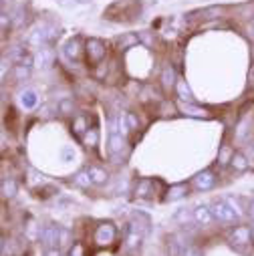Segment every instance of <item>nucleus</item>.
<instances>
[{
	"mask_svg": "<svg viewBox=\"0 0 254 256\" xmlns=\"http://www.w3.org/2000/svg\"><path fill=\"white\" fill-rule=\"evenodd\" d=\"M93 256H117V254H113L111 250H107V248H101L99 252H95Z\"/></svg>",
	"mask_w": 254,
	"mask_h": 256,
	"instance_id": "31",
	"label": "nucleus"
},
{
	"mask_svg": "<svg viewBox=\"0 0 254 256\" xmlns=\"http://www.w3.org/2000/svg\"><path fill=\"white\" fill-rule=\"evenodd\" d=\"M99 142V132H97V127H91V130H87V136H85V144L95 148Z\"/></svg>",
	"mask_w": 254,
	"mask_h": 256,
	"instance_id": "22",
	"label": "nucleus"
},
{
	"mask_svg": "<svg viewBox=\"0 0 254 256\" xmlns=\"http://www.w3.org/2000/svg\"><path fill=\"white\" fill-rule=\"evenodd\" d=\"M210 210H212V214H214V220H218V222H222V224H232V222L238 218L236 212L228 206L226 200H218V202H214V204L210 206Z\"/></svg>",
	"mask_w": 254,
	"mask_h": 256,
	"instance_id": "3",
	"label": "nucleus"
},
{
	"mask_svg": "<svg viewBox=\"0 0 254 256\" xmlns=\"http://www.w3.org/2000/svg\"><path fill=\"white\" fill-rule=\"evenodd\" d=\"M28 73H30V69H28V65H16V69H14V75H16V79H26L28 77Z\"/></svg>",
	"mask_w": 254,
	"mask_h": 256,
	"instance_id": "25",
	"label": "nucleus"
},
{
	"mask_svg": "<svg viewBox=\"0 0 254 256\" xmlns=\"http://www.w3.org/2000/svg\"><path fill=\"white\" fill-rule=\"evenodd\" d=\"M232 168L236 170V172H244L246 168H248V160H246V156L244 154H240V152H236L234 156H232Z\"/></svg>",
	"mask_w": 254,
	"mask_h": 256,
	"instance_id": "16",
	"label": "nucleus"
},
{
	"mask_svg": "<svg viewBox=\"0 0 254 256\" xmlns=\"http://www.w3.org/2000/svg\"><path fill=\"white\" fill-rule=\"evenodd\" d=\"M58 2H60V4H77V2H79V4H85L87 0H58Z\"/></svg>",
	"mask_w": 254,
	"mask_h": 256,
	"instance_id": "32",
	"label": "nucleus"
},
{
	"mask_svg": "<svg viewBox=\"0 0 254 256\" xmlns=\"http://www.w3.org/2000/svg\"><path fill=\"white\" fill-rule=\"evenodd\" d=\"M65 56L69 58V60H79L81 58V52H83V48H81V38L79 36H75V38H71V40H67V44H65Z\"/></svg>",
	"mask_w": 254,
	"mask_h": 256,
	"instance_id": "8",
	"label": "nucleus"
},
{
	"mask_svg": "<svg viewBox=\"0 0 254 256\" xmlns=\"http://www.w3.org/2000/svg\"><path fill=\"white\" fill-rule=\"evenodd\" d=\"M248 36H250V38H254V22H250V24H248Z\"/></svg>",
	"mask_w": 254,
	"mask_h": 256,
	"instance_id": "36",
	"label": "nucleus"
},
{
	"mask_svg": "<svg viewBox=\"0 0 254 256\" xmlns=\"http://www.w3.org/2000/svg\"><path fill=\"white\" fill-rule=\"evenodd\" d=\"M194 220L198 224H202V226H210L214 222V214H212V210L208 206H198L194 210Z\"/></svg>",
	"mask_w": 254,
	"mask_h": 256,
	"instance_id": "10",
	"label": "nucleus"
},
{
	"mask_svg": "<svg viewBox=\"0 0 254 256\" xmlns=\"http://www.w3.org/2000/svg\"><path fill=\"white\" fill-rule=\"evenodd\" d=\"M117 238V228L113 222H101L93 230V244L99 248H109Z\"/></svg>",
	"mask_w": 254,
	"mask_h": 256,
	"instance_id": "1",
	"label": "nucleus"
},
{
	"mask_svg": "<svg viewBox=\"0 0 254 256\" xmlns=\"http://www.w3.org/2000/svg\"><path fill=\"white\" fill-rule=\"evenodd\" d=\"M248 214H250V218H252V222H254V202H250V206H248Z\"/></svg>",
	"mask_w": 254,
	"mask_h": 256,
	"instance_id": "35",
	"label": "nucleus"
},
{
	"mask_svg": "<svg viewBox=\"0 0 254 256\" xmlns=\"http://www.w3.org/2000/svg\"><path fill=\"white\" fill-rule=\"evenodd\" d=\"M123 148H125V136L119 134L117 130H111V134H109V152L111 154H121Z\"/></svg>",
	"mask_w": 254,
	"mask_h": 256,
	"instance_id": "9",
	"label": "nucleus"
},
{
	"mask_svg": "<svg viewBox=\"0 0 254 256\" xmlns=\"http://www.w3.org/2000/svg\"><path fill=\"white\" fill-rule=\"evenodd\" d=\"M2 194L6 196V198H12L14 194H16V184H14V180H4L2 182Z\"/></svg>",
	"mask_w": 254,
	"mask_h": 256,
	"instance_id": "21",
	"label": "nucleus"
},
{
	"mask_svg": "<svg viewBox=\"0 0 254 256\" xmlns=\"http://www.w3.org/2000/svg\"><path fill=\"white\" fill-rule=\"evenodd\" d=\"M52 58H54L52 48H48V46H38V50H36L32 62H34V67H38V69H46V67H50Z\"/></svg>",
	"mask_w": 254,
	"mask_h": 256,
	"instance_id": "7",
	"label": "nucleus"
},
{
	"mask_svg": "<svg viewBox=\"0 0 254 256\" xmlns=\"http://www.w3.org/2000/svg\"><path fill=\"white\" fill-rule=\"evenodd\" d=\"M250 240H252V230H250V226H236V228L232 230V234H230L232 246H246V244H250Z\"/></svg>",
	"mask_w": 254,
	"mask_h": 256,
	"instance_id": "5",
	"label": "nucleus"
},
{
	"mask_svg": "<svg viewBox=\"0 0 254 256\" xmlns=\"http://www.w3.org/2000/svg\"><path fill=\"white\" fill-rule=\"evenodd\" d=\"M40 240H42L44 248H56V244L60 242V228L58 226H44L40 230Z\"/></svg>",
	"mask_w": 254,
	"mask_h": 256,
	"instance_id": "4",
	"label": "nucleus"
},
{
	"mask_svg": "<svg viewBox=\"0 0 254 256\" xmlns=\"http://www.w3.org/2000/svg\"><path fill=\"white\" fill-rule=\"evenodd\" d=\"M160 81H162L164 89H166V91H170L174 85H178V83H176V81H178V79H176V71H174L170 65H166V67H164V71H162Z\"/></svg>",
	"mask_w": 254,
	"mask_h": 256,
	"instance_id": "12",
	"label": "nucleus"
},
{
	"mask_svg": "<svg viewBox=\"0 0 254 256\" xmlns=\"http://www.w3.org/2000/svg\"><path fill=\"white\" fill-rule=\"evenodd\" d=\"M18 101H20L22 109H34L36 103H38V95H36V91H32V89H24V91L20 93Z\"/></svg>",
	"mask_w": 254,
	"mask_h": 256,
	"instance_id": "11",
	"label": "nucleus"
},
{
	"mask_svg": "<svg viewBox=\"0 0 254 256\" xmlns=\"http://www.w3.org/2000/svg\"><path fill=\"white\" fill-rule=\"evenodd\" d=\"M87 172H89V176H91L93 184H103V182L107 180V172H105V170H101V168H95V166H91Z\"/></svg>",
	"mask_w": 254,
	"mask_h": 256,
	"instance_id": "17",
	"label": "nucleus"
},
{
	"mask_svg": "<svg viewBox=\"0 0 254 256\" xmlns=\"http://www.w3.org/2000/svg\"><path fill=\"white\" fill-rule=\"evenodd\" d=\"M71 109H73V103H71V101H62V103H60V111L65 113V115H69Z\"/></svg>",
	"mask_w": 254,
	"mask_h": 256,
	"instance_id": "30",
	"label": "nucleus"
},
{
	"mask_svg": "<svg viewBox=\"0 0 254 256\" xmlns=\"http://www.w3.org/2000/svg\"><path fill=\"white\" fill-rule=\"evenodd\" d=\"M186 194H188V186H186V184H176V186H172L170 192H168V200L174 202V200L184 198Z\"/></svg>",
	"mask_w": 254,
	"mask_h": 256,
	"instance_id": "15",
	"label": "nucleus"
},
{
	"mask_svg": "<svg viewBox=\"0 0 254 256\" xmlns=\"http://www.w3.org/2000/svg\"><path fill=\"white\" fill-rule=\"evenodd\" d=\"M73 130H75V134L81 138L83 136V132H87L89 127H87V119L85 117H77L75 119V123H73Z\"/></svg>",
	"mask_w": 254,
	"mask_h": 256,
	"instance_id": "23",
	"label": "nucleus"
},
{
	"mask_svg": "<svg viewBox=\"0 0 254 256\" xmlns=\"http://www.w3.org/2000/svg\"><path fill=\"white\" fill-rule=\"evenodd\" d=\"M85 52H87V60L91 62L93 67H97V65H101V62H103V58L107 54V48H105V42L101 38H95L93 36V38H87Z\"/></svg>",
	"mask_w": 254,
	"mask_h": 256,
	"instance_id": "2",
	"label": "nucleus"
},
{
	"mask_svg": "<svg viewBox=\"0 0 254 256\" xmlns=\"http://www.w3.org/2000/svg\"><path fill=\"white\" fill-rule=\"evenodd\" d=\"M2 2H6V0H2Z\"/></svg>",
	"mask_w": 254,
	"mask_h": 256,
	"instance_id": "38",
	"label": "nucleus"
},
{
	"mask_svg": "<svg viewBox=\"0 0 254 256\" xmlns=\"http://www.w3.org/2000/svg\"><path fill=\"white\" fill-rule=\"evenodd\" d=\"M250 230H252V240H254V222H252V226H250Z\"/></svg>",
	"mask_w": 254,
	"mask_h": 256,
	"instance_id": "37",
	"label": "nucleus"
},
{
	"mask_svg": "<svg viewBox=\"0 0 254 256\" xmlns=\"http://www.w3.org/2000/svg\"><path fill=\"white\" fill-rule=\"evenodd\" d=\"M69 256H71V254H69Z\"/></svg>",
	"mask_w": 254,
	"mask_h": 256,
	"instance_id": "39",
	"label": "nucleus"
},
{
	"mask_svg": "<svg viewBox=\"0 0 254 256\" xmlns=\"http://www.w3.org/2000/svg\"><path fill=\"white\" fill-rule=\"evenodd\" d=\"M150 194H154V182L152 180H140L136 186V196L138 198H148Z\"/></svg>",
	"mask_w": 254,
	"mask_h": 256,
	"instance_id": "14",
	"label": "nucleus"
},
{
	"mask_svg": "<svg viewBox=\"0 0 254 256\" xmlns=\"http://www.w3.org/2000/svg\"><path fill=\"white\" fill-rule=\"evenodd\" d=\"M182 111H184V115H190V117H208L206 109H198V107H192V105H184Z\"/></svg>",
	"mask_w": 254,
	"mask_h": 256,
	"instance_id": "18",
	"label": "nucleus"
},
{
	"mask_svg": "<svg viewBox=\"0 0 254 256\" xmlns=\"http://www.w3.org/2000/svg\"><path fill=\"white\" fill-rule=\"evenodd\" d=\"M178 95L182 101H192V91H190V87L186 85V81H178Z\"/></svg>",
	"mask_w": 254,
	"mask_h": 256,
	"instance_id": "19",
	"label": "nucleus"
},
{
	"mask_svg": "<svg viewBox=\"0 0 254 256\" xmlns=\"http://www.w3.org/2000/svg\"><path fill=\"white\" fill-rule=\"evenodd\" d=\"M127 127H130V130H138V117L134 115V113H127Z\"/></svg>",
	"mask_w": 254,
	"mask_h": 256,
	"instance_id": "29",
	"label": "nucleus"
},
{
	"mask_svg": "<svg viewBox=\"0 0 254 256\" xmlns=\"http://www.w3.org/2000/svg\"><path fill=\"white\" fill-rule=\"evenodd\" d=\"M184 256H202V248H198V246H188L186 252H184Z\"/></svg>",
	"mask_w": 254,
	"mask_h": 256,
	"instance_id": "28",
	"label": "nucleus"
},
{
	"mask_svg": "<svg viewBox=\"0 0 254 256\" xmlns=\"http://www.w3.org/2000/svg\"><path fill=\"white\" fill-rule=\"evenodd\" d=\"M232 156H234L232 148L224 146V148L220 150V154H218V162H220V166H226V164H230V162H232Z\"/></svg>",
	"mask_w": 254,
	"mask_h": 256,
	"instance_id": "20",
	"label": "nucleus"
},
{
	"mask_svg": "<svg viewBox=\"0 0 254 256\" xmlns=\"http://www.w3.org/2000/svg\"><path fill=\"white\" fill-rule=\"evenodd\" d=\"M194 186H196V190H202V192H206V190H212L214 186H216V176H214V172H210V170H204V172H200L194 180Z\"/></svg>",
	"mask_w": 254,
	"mask_h": 256,
	"instance_id": "6",
	"label": "nucleus"
},
{
	"mask_svg": "<svg viewBox=\"0 0 254 256\" xmlns=\"http://www.w3.org/2000/svg\"><path fill=\"white\" fill-rule=\"evenodd\" d=\"M44 256H60V252L56 248H46L44 250Z\"/></svg>",
	"mask_w": 254,
	"mask_h": 256,
	"instance_id": "33",
	"label": "nucleus"
},
{
	"mask_svg": "<svg viewBox=\"0 0 254 256\" xmlns=\"http://www.w3.org/2000/svg\"><path fill=\"white\" fill-rule=\"evenodd\" d=\"M226 202H228V206L236 212V216H242V214H244L242 208H240V202H238V200H234V198H226Z\"/></svg>",
	"mask_w": 254,
	"mask_h": 256,
	"instance_id": "26",
	"label": "nucleus"
},
{
	"mask_svg": "<svg viewBox=\"0 0 254 256\" xmlns=\"http://www.w3.org/2000/svg\"><path fill=\"white\" fill-rule=\"evenodd\" d=\"M71 256H85V248H83V244L75 242V244L71 246Z\"/></svg>",
	"mask_w": 254,
	"mask_h": 256,
	"instance_id": "27",
	"label": "nucleus"
},
{
	"mask_svg": "<svg viewBox=\"0 0 254 256\" xmlns=\"http://www.w3.org/2000/svg\"><path fill=\"white\" fill-rule=\"evenodd\" d=\"M67 242H69V232L60 230V244H67Z\"/></svg>",
	"mask_w": 254,
	"mask_h": 256,
	"instance_id": "34",
	"label": "nucleus"
},
{
	"mask_svg": "<svg viewBox=\"0 0 254 256\" xmlns=\"http://www.w3.org/2000/svg\"><path fill=\"white\" fill-rule=\"evenodd\" d=\"M186 248H188V246L182 242L180 236H172L170 242H168V252H170V256H184Z\"/></svg>",
	"mask_w": 254,
	"mask_h": 256,
	"instance_id": "13",
	"label": "nucleus"
},
{
	"mask_svg": "<svg viewBox=\"0 0 254 256\" xmlns=\"http://www.w3.org/2000/svg\"><path fill=\"white\" fill-rule=\"evenodd\" d=\"M75 182H77L79 186H83V188H87V186H91V184H93V180H91L89 172H81V174H77Z\"/></svg>",
	"mask_w": 254,
	"mask_h": 256,
	"instance_id": "24",
	"label": "nucleus"
}]
</instances>
